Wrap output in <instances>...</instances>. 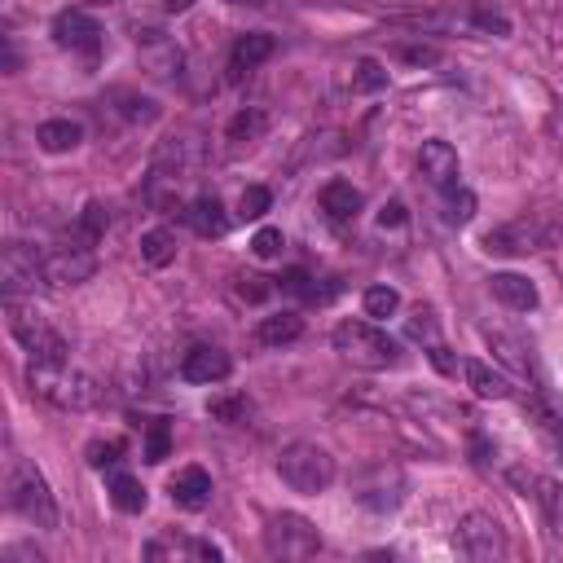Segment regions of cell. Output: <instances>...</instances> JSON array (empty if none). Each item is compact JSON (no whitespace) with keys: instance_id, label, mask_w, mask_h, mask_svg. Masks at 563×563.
Segmentation results:
<instances>
[{"instance_id":"74e56055","label":"cell","mask_w":563,"mask_h":563,"mask_svg":"<svg viewBox=\"0 0 563 563\" xmlns=\"http://www.w3.org/2000/svg\"><path fill=\"white\" fill-rule=\"evenodd\" d=\"M119 454H124V445L119 440H93L88 445V467H97V471H106V467H115Z\"/></svg>"},{"instance_id":"ffe728a7","label":"cell","mask_w":563,"mask_h":563,"mask_svg":"<svg viewBox=\"0 0 563 563\" xmlns=\"http://www.w3.org/2000/svg\"><path fill=\"white\" fill-rule=\"evenodd\" d=\"M185 220H190V229L198 238H220L229 229V216H225V203H220L216 194H203L190 203V212H185Z\"/></svg>"},{"instance_id":"d4e9b609","label":"cell","mask_w":563,"mask_h":563,"mask_svg":"<svg viewBox=\"0 0 563 563\" xmlns=\"http://www.w3.org/2000/svg\"><path fill=\"white\" fill-rule=\"evenodd\" d=\"M106 229H110V212H106V203H88L80 220H75V247H88L93 251L97 242L106 238Z\"/></svg>"},{"instance_id":"603a6c76","label":"cell","mask_w":563,"mask_h":563,"mask_svg":"<svg viewBox=\"0 0 563 563\" xmlns=\"http://www.w3.org/2000/svg\"><path fill=\"white\" fill-rule=\"evenodd\" d=\"M300 335H304V322L295 313H273V317H264V322L256 326V339L264 348H286V344H295Z\"/></svg>"},{"instance_id":"f1b7e54d","label":"cell","mask_w":563,"mask_h":563,"mask_svg":"<svg viewBox=\"0 0 563 563\" xmlns=\"http://www.w3.org/2000/svg\"><path fill=\"white\" fill-rule=\"evenodd\" d=\"M352 88H357V93H383V88H388V66L374 62V58H361L352 66Z\"/></svg>"},{"instance_id":"7c38bea8","label":"cell","mask_w":563,"mask_h":563,"mask_svg":"<svg viewBox=\"0 0 563 563\" xmlns=\"http://www.w3.org/2000/svg\"><path fill=\"white\" fill-rule=\"evenodd\" d=\"M229 370H234L229 352L212 348V344L190 348V352H185V361H181V379L185 383H220V379H229Z\"/></svg>"},{"instance_id":"ab89813d","label":"cell","mask_w":563,"mask_h":563,"mask_svg":"<svg viewBox=\"0 0 563 563\" xmlns=\"http://www.w3.org/2000/svg\"><path fill=\"white\" fill-rule=\"evenodd\" d=\"M308 282H313V278H308V273L304 269H291V273H282V278H278V286H282V295H304V300H313V286H308Z\"/></svg>"},{"instance_id":"3957f363","label":"cell","mask_w":563,"mask_h":563,"mask_svg":"<svg viewBox=\"0 0 563 563\" xmlns=\"http://www.w3.org/2000/svg\"><path fill=\"white\" fill-rule=\"evenodd\" d=\"M9 506L36 528H58V502H53L49 484L31 462H14L9 471Z\"/></svg>"},{"instance_id":"60d3db41","label":"cell","mask_w":563,"mask_h":563,"mask_svg":"<svg viewBox=\"0 0 563 563\" xmlns=\"http://www.w3.org/2000/svg\"><path fill=\"white\" fill-rule=\"evenodd\" d=\"M405 220H410V216H405V203H396V198L379 207V225H383V229H401Z\"/></svg>"},{"instance_id":"4fadbf2b","label":"cell","mask_w":563,"mask_h":563,"mask_svg":"<svg viewBox=\"0 0 563 563\" xmlns=\"http://www.w3.org/2000/svg\"><path fill=\"white\" fill-rule=\"evenodd\" d=\"M418 168L423 176L436 185V190H449V185H458V150L449 146V141H423V150H418Z\"/></svg>"},{"instance_id":"ac0fdd59","label":"cell","mask_w":563,"mask_h":563,"mask_svg":"<svg viewBox=\"0 0 563 563\" xmlns=\"http://www.w3.org/2000/svg\"><path fill=\"white\" fill-rule=\"evenodd\" d=\"M537 234L528 220H515V225H502V229H489V238H484V251H493V256H524V251H537Z\"/></svg>"},{"instance_id":"d6986e66","label":"cell","mask_w":563,"mask_h":563,"mask_svg":"<svg viewBox=\"0 0 563 563\" xmlns=\"http://www.w3.org/2000/svg\"><path fill=\"white\" fill-rule=\"evenodd\" d=\"M322 212L335 220V225L357 220V212H361V190L352 181H326L322 185Z\"/></svg>"},{"instance_id":"9a60e30c","label":"cell","mask_w":563,"mask_h":563,"mask_svg":"<svg viewBox=\"0 0 563 563\" xmlns=\"http://www.w3.org/2000/svg\"><path fill=\"white\" fill-rule=\"evenodd\" d=\"M168 493L181 511H203V506L212 502V476H207L203 467H181L168 480Z\"/></svg>"},{"instance_id":"1f68e13d","label":"cell","mask_w":563,"mask_h":563,"mask_svg":"<svg viewBox=\"0 0 563 563\" xmlns=\"http://www.w3.org/2000/svg\"><path fill=\"white\" fill-rule=\"evenodd\" d=\"M396 308H401V295L392 286H370L366 291V317H374V322H388Z\"/></svg>"},{"instance_id":"ba28073f","label":"cell","mask_w":563,"mask_h":563,"mask_svg":"<svg viewBox=\"0 0 563 563\" xmlns=\"http://www.w3.org/2000/svg\"><path fill=\"white\" fill-rule=\"evenodd\" d=\"M458 550L467 559H476V563H493V559H502L506 555V537H502V524L493 520V515H484V511H471V515H462V524H458Z\"/></svg>"},{"instance_id":"8fae6325","label":"cell","mask_w":563,"mask_h":563,"mask_svg":"<svg viewBox=\"0 0 563 563\" xmlns=\"http://www.w3.org/2000/svg\"><path fill=\"white\" fill-rule=\"evenodd\" d=\"M97 273V256L88 247H62L44 256V282L49 286H80Z\"/></svg>"},{"instance_id":"8d00e7d4","label":"cell","mask_w":563,"mask_h":563,"mask_svg":"<svg viewBox=\"0 0 563 563\" xmlns=\"http://www.w3.org/2000/svg\"><path fill=\"white\" fill-rule=\"evenodd\" d=\"M405 330H410V339H418V344H440V330H436V317L427 313V308H418V313L405 322Z\"/></svg>"},{"instance_id":"d590c367","label":"cell","mask_w":563,"mask_h":563,"mask_svg":"<svg viewBox=\"0 0 563 563\" xmlns=\"http://www.w3.org/2000/svg\"><path fill=\"white\" fill-rule=\"evenodd\" d=\"M489 344H493V352H498L506 366H515L520 374H528V357H524V348L515 344V339H506L502 330H489Z\"/></svg>"},{"instance_id":"7a4b0ae2","label":"cell","mask_w":563,"mask_h":563,"mask_svg":"<svg viewBox=\"0 0 563 563\" xmlns=\"http://www.w3.org/2000/svg\"><path fill=\"white\" fill-rule=\"evenodd\" d=\"M27 383L40 401L58 405V410H71V414H84L97 401V383L88 374L71 370L66 361H31Z\"/></svg>"},{"instance_id":"83f0119b","label":"cell","mask_w":563,"mask_h":563,"mask_svg":"<svg viewBox=\"0 0 563 563\" xmlns=\"http://www.w3.org/2000/svg\"><path fill=\"white\" fill-rule=\"evenodd\" d=\"M537 502H542V511H546V524H550V533L563 542V484L559 480H542L537 484Z\"/></svg>"},{"instance_id":"cb8c5ba5","label":"cell","mask_w":563,"mask_h":563,"mask_svg":"<svg viewBox=\"0 0 563 563\" xmlns=\"http://www.w3.org/2000/svg\"><path fill=\"white\" fill-rule=\"evenodd\" d=\"M264 132H269V115H264L260 106H247V110H238V115L229 119L225 137L234 141V146H251V141H260Z\"/></svg>"},{"instance_id":"44dd1931","label":"cell","mask_w":563,"mask_h":563,"mask_svg":"<svg viewBox=\"0 0 563 563\" xmlns=\"http://www.w3.org/2000/svg\"><path fill=\"white\" fill-rule=\"evenodd\" d=\"M84 141V128L75 124V119H44V124L36 128V146L44 154H66L75 150Z\"/></svg>"},{"instance_id":"7bdbcfd3","label":"cell","mask_w":563,"mask_h":563,"mask_svg":"<svg viewBox=\"0 0 563 563\" xmlns=\"http://www.w3.org/2000/svg\"><path fill=\"white\" fill-rule=\"evenodd\" d=\"M427 357L436 361V370H440V374H458V361L449 357V348H445V344H432V348H427Z\"/></svg>"},{"instance_id":"f546056e","label":"cell","mask_w":563,"mask_h":563,"mask_svg":"<svg viewBox=\"0 0 563 563\" xmlns=\"http://www.w3.org/2000/svg\"><path fill=\"white\" fill-rule=\"evenodd\" d=\"M476 216V194L462 190V185H449L445 190V220L449 225H467Z\"/></svg>"},{"instance_id":"e575fe53","label":"cell","mask_w":563,"mask_h":563,"mask_svg":"<svg viewBox=\"0 0 563 563\" xmlns=\"http://www.w3.org/2000/svg\"><path fill=\"white\" fill-rule=\"evenodd\" d=\"M168 454H172V432L163 418H154L150 432H146V462H163Z\"/></svg>"},{"instance_id":"d6a6232c","label":"cell","mask_w":563,"mask_h":563,"mask_svg":"<svg viewBox=\"0 0 563 563\" xmlns=\"http://www.w3.org/2000/svg\"><path fill=\"white\" fill-rule=\"evenodd\" d=\"M247 410H251L247 396H212V401H207V414L220 418V423H242Z\"/></svg>"},{"instance_id":"bcb514c9","label":"cell","mask_w":563,"mask_h":563,"mask_svg":"<svg viewBox=\"0 0 563 563\" xmlns=\"http://www.w3.org/2000/svg\"><path fill=\"white\" fill-rule=\"evenodd\" d=\"M559 449H563V418H559Z\"/></svg>"},{"instance_id":"30bf717a","label":"cell","mask_w":563,"mask_h":563,"mask_svg":"<svg viewBox=\"0 0 563 563\" xmlns=\"http://www.w3.org/2000/svg\"><path fill=\"white\" fill-rule=\"evenodd\" d=\"M401 498H405V480H401V471H396V467H374L357 484V502L370 506V511H379V515L396 511Z\"/></svg>"},{"instance_id":"2e32d148","label":"cell","mask_w":563,"mask_h":563,"mask_svg":"<svg viewBox=\"0 0 563 563\" xmlns=\"http://www.w3.org/2000/svg\"><path fill=\"white\" fill-rule=\"evenodd\" d=\"M273 36H264V31H247V36L234 40V53H229V80H242V75H251L256 66H264L273 58Z\"/></svg>"},{"instance_id":"f35d334b","label":"cell","mask_w":563,"mask_h":563,"mask_svg":"<svg viewBox=\"0 0 563 563\" xmlns=\"http://www.w3.org/2000/svg\"><path fill=\"white\" fill-rule=\"evenodd\" d=\"M282 247H286V238H282V229H273V225H264L256 238H251V251H256L260 260H273V256H282Z\"/></svg>"},{"instance_id":"5bb4252c","label":"cell","mask_w":563,"mask_h":563,"mask_svg":"<svg viewBox=\"0 0 563 563\" xmlns=\"http://www.w3.org/2000/svg\"><path fill=\"white\" fill-rule=\"evenodd\" d=\"M137 49H141V62H146L150 75H159V80L181 75V49H176V44L163 36V31H141Z\"/></svg>"},{"instance_id":"8992f818","label":"cell","mask_w":563,"mask_h":563,"mask_svg":"<svg viewBox=\"0 0 563 563\" xmlns=\"http://www.w3.org/2000/svg\"><path fill=\"white\" fill-rule=\"evenodd\" d=\"M5 313H9V330H14V339L31 352V361H66L71 348H66V339L49 322H40L36 313L18 308V300H5Z\"/></svg>"},{"instance_id":"277c9868","label":"cell","mask_w":563,"mask_h":563,"mask_svg":"<svg viewBox=\"0 0 563 563\" xmlns=\"http://www.w3.org/2000/svg\"><path fill=\"white\" fill-rule=\"evenodd\" d=\"M278 476L295 493H326L335 484V458L322 445H291L278 458Z\"/></svg>"},{"instance_id":"836d02e7","label":"cell","mask_w":563,"mask_h":563,"mask_svg":"<svg viewBox=\"0 0 563 563\" xmlns=\"http://www.w3.org/2000/svg\"><path fill=\"white\" fill-rule=\"evenodd\" d=\"M273 207V194L264 190V185H247V190H242V198H238V216L242 220H260L264 212H269Z\"/></svg>"},{"instance_id":"f6af8a7d","label":"cell","mask_w":563,"mask_h":563,"mask_svg":"<svg viewBox=\"0 0 563 563\" xmlns=\"http://www.w3.org/2000/svg\"><path fill=\"white\" fill-rule=\"evenodd\" d=\"M229 5H251V9H260L264 0H229Z\"/></svg>"},{"instance_id":"6da1fadb","label":"cell","mask_w":563,"mask_h":563,"mask_svg":"<svg viewBox=\"0 0 563 563\" xmlns=\"http://www.w3.org/2000/svg\"><path fill=\"white\" fill-rule=\"evenodd\" d=\"M330 344H335L339 357L352 361L357 370H392L396 361H401V344H396L388 330H379L374 322H361V317L339 322Z\"/></svg>"},{"instance_id":"9c48e42d","label":"cell","mask_w":563,"mask_h":563,"mask_svg":"<svg viewBox=\"0 0 563 563\" xmlns=\"http://www.w3.org/2000/svg\"><path fill=\"white\" fill-rule=\"evenodd\" d=\"M53 40H58L62 49L93 58V53L102 49V27H97V18L84 14V9H62V14L53 18Z\"/></svg>"},{"instance_id":"484cf974","label":"cell","mask_w":563,"mask_h":563,"mask_svg":"<svg viewBox=\"0 0 563 563\" xmlns=\"http://www.w3.org/2000/svg\"><path fill=\"white\" fill-rule=\"evenodd\" d=\"M110 502H115L124 515H141L146 511V489H141V480L115 471V476H110Z\"/></svg>"},{"instance_id":"7402d4cb","label":"cell","mask_w":563,"mask_h":563,"mask_svg":"<svg viewBox=\"0 0 563 563\" xmlns=\"http://www.w3.org/2000/svg\"><path fill=\"white\" fill-rule=\"evenodd\" d=\"M462 374H467L471 392L484 396V401H506V396H511V379H506V374H498L493 366H484V361H467V366H462Z\"/></svg>"},{"instance_id":"b9f144b4","label":"cell","mask_w":563,"mask_h":563,"mask_svg":"<svg viewBox=\"0 0 563 563\" xmlns=\"http://www.w3.org/2000/svg\"><path fill=\"white\" fill-rule=\"evenodd\" d=\"M238 291H242V300H264L273 286H269V278H242Z\"/></svg>"},{"instance_id":"e0dca14e","label":"cell","mask_w":563,"mask_h":563,"mask_svg":"<svg viewBox=\"0 0 563 563\" xmlns=\"http://www.w3.org/2000/svg\"><path fill=\"white\" fill-rule=\"evenodd\" d=\"M489 291L493 300H502L511 313H533L537 304H542V295H537V286L524 278V273H493L489 278Z\"/></svg>"},{"instance_id":"4316f807","label":"cell","mask_w":563,"mask_h":563,"mask_svg":"<svg viewBox=\"0 0 563 563\" xmlns=\"http://www.w3.org/2000/svg\"><path fill=\"white\" fill-rule=\"evenodd\" d=\"M141 260H146L150 269H168V264L176 260V234H168V229L141 234Z\"/></svg>"},{"instance_id":"5b68a950","label":"cell","mask_w":563,"mask_h":563,"mask_svg":"<svg viewBox=\"0 0 563 563\" xmlns=\"http://www.w3.org/2000/svg\"><path fill=\"white\" fill-rule=\"evenodd\" d=\"M264 546H269L273 559H313L322 550V533L304 520V515H273L269 528H264Z\"/></svg>"},{"instance_id":"ee69618b","label":"cell","mask_w":563,"mask_h":563,"mask_svg":"<svg viewBox=\"0 0 563 563\" xmlns=\"http://www.w3.org/2000/svg\"><path fill=\"white\" fill-rule=\"evenodd\" d=\"M190 5H194V0H163V9H168V14H185Z\"/></svg>"},{"instance_id":"52a82bcc","label":"cell","mask_w":563,"mask_h":563,"mask_svg":"<svg viewBox=\"0 0 563 563\" xmlns=\"http://www.w3.org/2000/svg\"><path fill=\"white\" fill-rule=\"evenodd\" d=\"M44 282V256H36V247L27 242H9L0 251V286H5V300H18V295L36 291Z\"/></svg>"},{"instance_id":"4dcf8cb0","label":"cell","mask_w":563,"mask_h":563,"mask_svg":"<svg viewBox=\"0 0 563 563\" xmlns=\"http://www.w3.org/2000/svg\"><path fill=\"white\" fill-rule=\"evenodd\" d=\"M471 22H476L480 31H489V36H511V18L502 14L493 0H476V9H471Z\"/></svg>"}]
</instances>
